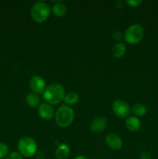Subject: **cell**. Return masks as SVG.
<instances>
[{
	"mask_svg": "<svg viewBox=\"0 0 158 159\" xmlns=\"http://www.w3.org/2000/svg\"><path fill=\"white\" fill-rule=\"evenodd\" d=\"M74 159H88V158H85V157L83 156V155H78V156L76 157Z\"/></svg>",
	"mask_w": 158,
	"mask_h": 159,
	"instance_id": "obj_23",
	"label": "cell"
},
{
	"mask_svg": "<svg viewBox=\"0 0 158 159\" xmlns=\"http://www.w3.org/2000/svg\"><path fill=\"white\" fill-rule=\"evenodd\" d=\"M108 121L105 116H98L94 118L90 125V129L93 133L100 134L105 130Z\"/></svg>",
	"mask_w": 158,
	"mask_h": 159,
	"instance_id": "obj_9",
	"label": "cell"
},
{
	"mask_svg": "<svg viewBox=\"0 0 158 159\" xmlns=\"http://www.w3.org/2000/svg\"><path fill=\"white\" fill-rule=\"evenodd\" d=\"M19 153L23 157L29 158L33 156L37 150V144L33 138L24 136L20 138L17 144Z\"/></svg>",
	"mask_w": 158,
	"mask_h": 159,
	"instance_id": "obj_4",
	"label": "cell"
},
{
	"mask_svg": "<svg viewBox=\"0 0 158 159\" xmlns=\"http://www.w3.org/2000/svg\"><path fill=\"white\" fill-rule=\"evenodd\" d=\"M123 37H124V34L119 30L115 31V32L112 34V38L114 39L115 40H116V41H119V40H122Z\"/></svg>",
	"mask_w": 158,
	"mask_h": 159,
	"instance_id": "obj_20",
	"label": "cell"
},
{
	"mask_svg": "<svg viewBox=\"0 0 158 159\" xmlns=\"http://www.w3.org/2000/svg\"><path fill=\"white\" fill-rule=\"evenodd\" d=\"M132 113L137 117V116H143L147 114V107L143 103H136L132 107Z\"/></svg>",
	"mask_w": 158,
	"mask_h": 159,
	"instance_id": "obj_16",
	"label": "cell"
},
{
	"mask_svg": "<svg viewBox=\"0 0 158 159\" xmlns=\"http://www.w3.org/2000/svg\"><path fill=\"white\" fill-rule=\"evenodd\" d=\"M6 159H23V156H22L19 152H13L9 153V155L6 157Z\"/></svg>",
	"mask_w": 158,
	"mask_h": 159,
	"instance_id": "obj_19",
	"label": "cell"
},
{
	"mask_svg": "<svg viewBox=\"0 0 158 159\" xmlns=\"http://www.w3.org/2000/svg\"><path fill=\"white\" fill-rule=\"evenodd\" d=\"M140 159H152L151 155L147 152H143L140 154Z\"/></svg>",
	"mask_w": 158,
	"mask_h": 159,
	"instance_id": "obj_22",
	"label": "cell"
},
{
	"mask_svg": "<svg viewBox=\"0 0 158 159\" xmlns=\"http://www.w3.org/2000/svg\"><path fill=\"white\" fill-rule=\"evenodd\" d=\"M125 53H126V46L125 43L121 42L116 43L112 49V56L116 58H121L125 55Z\"/></svg>",
	"mask_w": 158,
	"mask_h": 159,
	"instance_id": "obj_12",
	"label": "cell"
},
{
	"mask_svg": "<svg viewBox=\"0 0 158 159\" xmlns=\"http://www.w3.org/2000/svg\"><path fill=\"white\" fill-rule=\"evenodd\" d=\"M126 128L131 132H137L141 128V121L136 116H129L125 120Z\"/></svg>",
	"mask_w": 158,
	"mask_h": 159,
	"instance_id": "obj_11",
	"label": "cell"
},
{
	"mask_svg": "<svg viewBox=\"0 0 158 159\" xmlns=\"http://www.w3.org/2000/svg\"><path fill=\"white\" fill-rule=\"evenodd\" d=\"M26 102L29 107H37L40 105V98L36 93H31L27 94V96H26Z\"/></svg>",
	"mask_w": 158,
	"mask_h": 159,
	"instance_id": "obj_15",
	"label": "cell"
},
{
	"mask_svg": "<svg viewBox=\"0 0 158 159\" xmlns=\"http://www.w3.org/2000/svg\"><path fill=\"white\" fill-rule=\"evenodd\" d=\"M112 109L115 114L120 118H125L129 115V105L122 99H117L115 101L112 106Z\"/></svg>",
	"mask_w": 158,
	"mask_h": 159,
	"instance_id": "obj_6",
	"label": "cell"
},
{
	"mask_svg": "<svg viewBox=\"0 0 158 159\" xmlns=\"http://www.w3.org/2000/svg\"><path fill=\"white\" fill-rule=\"evenodd\" d=\"M126 3L131 7H137L139 5L142 4V1L141 0H129L126 2Z\"/></svg>",
	"mask_w": 158,
	"mask_h": 159,
	"instance_id": "obj_21",
	"label": "cell"
},
{
	"mask_svg": "<svg viewBox=\"0 0 158 159\" xmlns=\"http://www.w3.org/2000/svg\"><path fill=\"white\" fill-rule=\"evenodd\" d=\"M105 143L111 149L118 151L122 147V141L120 137L116 134H108L105 138Z\"/></svg>",
	"mask_w": 158,
	"mask_h": 159,
	"instance_id": "obj_10",
	"label": "cell"
},
{
	"mask_svg": "<svg viewBox=\"0 0 158 159\" xmlns=\"http://www.w3.org/2000/svg\"><path fill=\"white\" fill-rule=\"evenodd\" d=\"M65 95L66 93L63 85L53 83L46 86L43 93V99L50 105H57L64 101Z\"/></svg>",
	"mask_w": 158,
	"mask_h": 159,
	"instance_id": "obj_1",
	"label": "cell"
},
{
	"mask_svg": "<svg viewBox=\"0 0 158 159\" xmlns=\"http://www.w3.org/2000/svg\"><path fill=\"white\" fill-rule=\"evenodd\" d=\"M70 148L68 144H61L57 147L55 155L57 159H66L70 155Z\"/></svg>",
	"mask_w": 158,
	"mask_h": 159,
	"instance_id": "obj_13",
	"label": "cell"
},
{
	"mask_svg": "<svg viewBox=\"0 0 158 159\" xmlns=\"http://www.w3.org/2000/svg\"><path fill=\"white\" fill-rule=\"evenodd\" d=\"M51 13V9L46 2H37L33 5L30 10V15L33 20L36 23H41L49 18Z\"/></svg>",
	"mask_w": 158,
	"mask_h": 159,
	"instance_id": "obj_3",
	"label": "cell"
},
{
	"mask_svg": "<svg viewBox=\"0 0 158 159\" xmlns=\"http://www.w3.org/2000/svg\"><path fill=\"white\" fill-rule=\"evenodd\" d=\"M143 27L139 23H134L126 30L124 34V38L127 43L135 45L139 43L143 40Z\"/></svg>",
	"mask_w": 158,
	"mask_h": 159,
	"instance_id": "obj_5",
	"label": "cell"
},
{
	"mask_svg": "<svg viewBox=\"0 0 158 159\" xmlns=\"http://www.w3.org/2000/svg\"><path fill=\"white\" fill-rule=\"evenodd\" d=\"M64 101V102L67 105H76L79 102V96L77 95V93H74V92H70L68 94L65 95Z\"/></svg>",
	"mask_w": 158,
	"mask_h": 159,
	"instance_id": "obj_17",
	"label": "cell"
},
{
	"mask_svg": "<svg viewBox=\"0 0 158 159\" xmlns=\"http://www.w3.org/2000/svg\"><path fill=\"white\" fill-rule=\"evenodd\" d=\"M74 120V112L69 106L63 105L55 113V121L60 127H68Z\"/></svg>",
	"mask_w": 158,
	"mask_h": 159,
	"instance_id": "obj_2",
	"label": "cell"
},
{
	"mask_svg": "<svg viewBox=\"0 0 158 159\" xmlns=\"http://www.w3.org/2000/svg\"><path fill=\"white\" fill-rule=\"evenodd\" d=\"M38 113L40 117L44 120H50L54 116V107L47 102L40 103L38 107Z\"/></svg>",
	"mask_w": 158,
	"mask_h": 159,
	"instance_id": "obj_8",
	"label": "cell"
},
{
	"mask_svg": "<svg viewBox=\"0 0 158 159\" xmlns=\"http://www.w3.org/2000/svg\"><path fill=\"white\" fill-rule=\"evenodd\" d=\"M29 86L32 93H36L37 95L44 93L46 88V82L40 75L33 76L29 82Z\"/></svg>",
	"mask_w": 158,
	"mask_h": 159,
	"instance_id": "obj_7",
	"label": "cell"
},
{
	"mask_svg": "<svg viewBox=\"0 0 158 159\" xmlns=\"http://www.w3.org/2000/svg\"><path fill=\"white\" fill-rule=\"evenodd\" d=\"M8 152H9V148H8L7 144L0 142V159L7 156Z\"/></svg>",
	"mask_w": 158,
	"mask_h": 159,
	"instance_id": "obj_18",
	"label": "cell"
},
{
	"mask_svg": "<svg viewBox=\"0 0 158 159\" xmlns=\"http://www.w3.org/2000/svg\"><path fill=\"white\" fill-rule=\"evenodd\" d=\"M51 11H52L54 15H55L56 16L62 17L66 15L68 9H67L66 6H65L64 3L58 2H56L55 4L52 6Z\"/></svg>",
	"mask_w": 158,
	"mask_h": 159,
	"instance_id": "obj_14",
	"label": "cell"
}]
</instances>
